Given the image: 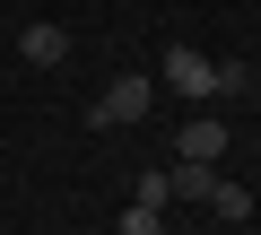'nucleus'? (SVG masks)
Returning <instances> with one entry per match:
<instances>
[{
	"mask_svg": "<svg viewBox=\"0 0 261 235\" xmlns=\"http://www.w3.org/2000/svg\"><path fill=\"white\" fill-rule=\"evenodd\" d=\"M148 113H157V79L122 70V79H105V96L87 105V131H122V122H148Z\"/></svg>",
	"mask_w": 261,
	"mask_h": 235,
	"instance_id": "f257e3e1",
	"label": "nucleus"
},
{
	"mask_svg": "<svg viewBox=\"0 0 261 235\" xmlns=\"http://www.w3.org/2000/svg\"><path fill=\"white\" fill-rule=\"evenodd\" d=\"M166 87H174V96H218V61L192 53V44H174V53H166Z\"/></svg>",
	"mask_w": 261,
	"mask_h": 235,
	"instance_id": "f03ea898",
	"label": "nucleus"
},
{
	"mask_svg": "<svg viewBox=\"0 0 261 235\" xmlns=\"http://www.w3.org/2000/svg\"><path fill=\"white\" fill-rule=\"evenodd\" d=\"M18 61H27V70H61V61H70V27H44V18L18 27Z\"/></svg>",
	"mask_w": 261,
	"mask_h": 235,
	"instance_id": "7ed1b4c3",
	"label": "nucleus"
},
{
	"mask_svg": "<svg viewBox=\"0 0 261 235\" xmlns=\"http://www.w3.org/2000/svg\"><path fill=\"white\" fill-rule=\"evenodd\" d=\"M174 157L218 166V157H226V122H218V113H192V122H183V140H174Z\"/></svg>",
	"mask_w": 261,
	"mask_h": 235,
	"instance_id": "20e7f679",
	"label": "nucleus"
},
{
	"mask_svg": "<svg viewBox=\"0 0 261 235\" xmlns=\"http://www.w3.org/2000/svg\"><path fill=\"white\" fill-rule=\"evenodd\" d=\"M166 183H174V200H209V183H218V166H166Z\"/></svg>",
	"mask_w": 261,
	"mask_h": 235,
	"instance_id": "39448f33",
	"label": "nucleus"
},
{
	"mask_svg": "<svg viewBox=\"0 0 261 235\" xmlns=\"http://www.w3.org/2000/svg\"><path fill=\"white\" fill-rule=\"evenodd\" d=\"M209 209H218V218H226V226H244V218H252V192H244V183H226V174H218V183H209Z\"/></svg>",
	"mask_w": 261,
	"mask_h": 235,
	"instance_id": "423d86ee",
	"label": "nucleus"
},
{
	"mask_svg": "<svg viewBox=\"0 0 261 235\" xmlns=\"http://www.w3.org/2000/svg\"><path fill=\"white\" fill-rule=\"evenodd\" d=\"M130 200H140V209H166V200H174V183H166V166H148L140 183H130Z\"/></svg>",
	"mask_w": 261,
	"mask_h": 235,
	"instance_id": "0eeeda50",
	"label": "nucleus"
},
{
	"mask_svg": "<svg viewBox=\"0 0 261 235\" xmlns=\"http://www.w3.org/2000/svg\"><path fill=\"white\" fill-rule=\"evenodd\" d=\"M113 235H166V218H157V209H140V200H130V209H122V226H113Z\"/></svg>",
	"mask_w": 261,
	"mask_h": 235,
	"instance_id": "6e6552de",
	"label": "nucleus"
},
{
	"mask_svg": "<svg viewBox=\"0 0 261 235\" xmlns=\"http://www.w3.org/2000/svg\"><path fill=\"white\" fill-rule=\"evenodd\" d=\"M252 87V61H218V96H244Z\"/></svg>",
	"mask_w": 261,
	"mask_h": 235,
	"instance_id": "1a4fd4ad",
	"label": "nucleus"
}]
</instances>
